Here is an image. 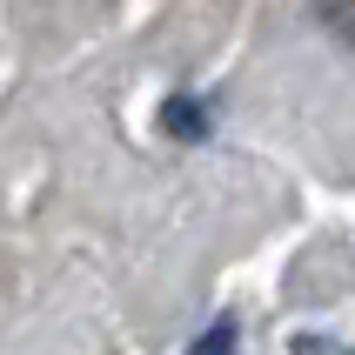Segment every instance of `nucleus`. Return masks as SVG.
<instances>
[{
	"instance_id": "nucleus-1",
	"label": "nucleus",
	"mask_w": 355,
	"mask_h": 355,
	"mask_svg": "<svg viewBox=\"0 0 355 355\" xmlns=\"http://www.w3.org/2000/svg\"><path fill=\"white\" fill-rule=\"evenodd\" d=\"M161 128H168L175 141H208L215 114H208V101H195V94H168L161 101Z\"/></svg>"
},
{
	"instance_id": "nucleus-2",
	"label": "nucleus",
	"mask_w": 355,
	"mask_h": 355,
	"mask_svg": "<svg viewBox=\"0 0 355 355\" xmlns=\"http://www.w3.org/2000/svg\"><path fill=\"white\" fill-rule=\"evenodd\" d=\"M188 355H235V322H228V315H215L195 342H188Z\"/></svg>"
},
{
	"instance_id": "nucleus-3",
	"label": "nucleus",
	"mask_w": 355,
	"mask_h": 355,
	"mask_svg": "<svg viewBox=\"0 0 355 355\" xmlns=\"http://www.w3.org/2000/svg\"><path fill=\"white\" fill-rule=\"evenodd\" d=\"M329 27L355 47V0H329Z\"/></svg>"
}]
</instances>
